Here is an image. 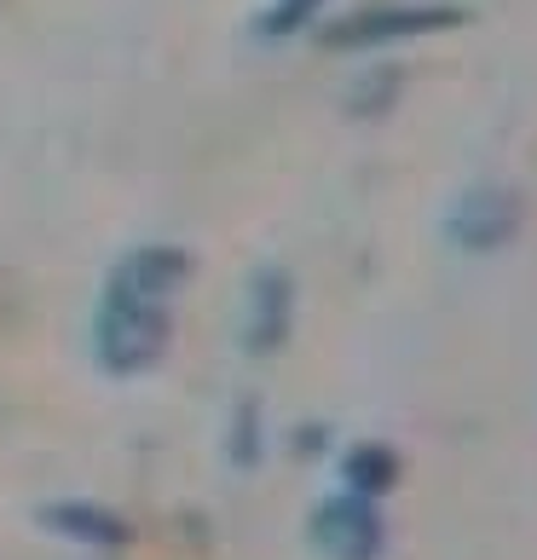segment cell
Masks as SVG:
<instances>
[{
  "label": "cell",
  "instance_id": "3",
  "mask_svg": "<svg viewBox=\"0 0 537 560\" xmlns=\"http://www.w3.org/2000/svg\"><path fill=\"white\" fill-rule=\"evenodd\" d=\"M313 549L324 560H382V549H387L382 509L370 497H353V491L324 497L313 509Z\"/></svg>",
  "mask_w": 537,
  "mask_h": 560
},
{
  "label": "cell",
  "instance_id": "1",
  "mask_svg": "<svg viewBox=\"0 0 537 560\" xmlns=\"http://www.w3.org/2000/svg\"><path fill=\"white\" fill-rule=\"evenodd\" d=\"M191 278V255L174 243H144L116 260L93 313V359L110 376H144L174 341V295Z\"/></svg>",
  "mask_w": 537,
  "mask_h": 560
},
{
  "label": "cell",
  "instance_id": "2",
  "mask_svg": "<svg viewBox=\"0 0 537 560\" xmlns=\"http://www.w3.org/2000/svg\"><path fill=\"white\" fill-rule=\"evenodd\" d=\"M463 24V12L451 7H433V0H405V7H364V12H347L324 30V47L336 52H376V47H394V40H417L433 30H451Z\"/></svg>",
  "mask_w": 537,
  "mask_h": 560
},
{
  "label": "cell",
  "instance_id": "8",
  "mask_svg": "<svg viewBox=\"0 0 537 560\" xmlns=\"http://www.w3.org/2000/svg\"><path fill=\"white\" fill-rule=\"evenodd\" d=\"M324 12V0H266V12L255 18V35L260 40H289V35H301L313 18Z\"/></svg>",
  "mask_w": 537,
  "mask_h": 560
},
{
  "label": "cell",
  "instance_id": "7",
  "mask_svg": "<svg viewBox=\"0 0 537 560\" xmlns=\"http://www.w3.org/2000/svg\"><path fill=\"white\" fill-rule=\"evenodd\" d=\"M341 468H347V491L370 497V503H376L382 491H394V480H399V456L387 445H353Z\"/></svg>",
  "mask_w": 537,
  "mask_h": 560
},
{
  "label": "cell",
  "instance_id": "4",
  "mask_svg": "<svg viewBox=\"0 0 537 560\" xmlns=\"http://www.w3.org/2000/svg\"><path fill=\"white\" fill-rule=\"evenodd\" d=\"M514 232H521V197L509 185H474L451 202L445 214V237L468 248V255H486V248H503Z\"/></svg>",
  "mask_w": 537,
  "mask_h": 560
},
{
  "label": "cell",
  "instance_id": "6",
  "mask_svg": "<svg viewBox=\"0 0 537 560\" xmlns=\"http://www.w3.org/2000/svg\"><path fill=\"white\" fill-rule=\"evenodd\" d=\"M40 526L58 532V537H75V544H87V549H121L133 537L121 514L98 509V503H47L40 509Z\"/></svg>",
  "mask_w": 537,
  "mask_h": 560
},
{
  "label": "cell",
  "instance_id": "5",
  "mask_svg": "<svg viewBox=\"0 0 537 560\" xmlns=\"http://www.w3.org/2000/svg\"><path fill=\"white\" fill-rule=\"evenodd\" d=\"M289 313H295V283L283 266H260L249 283V306H243V347L249 352H278L289 336Z\"/></svg>",
  "mask_w": 537,
  "mask_h": 560
}]
</instances>
